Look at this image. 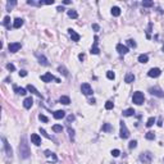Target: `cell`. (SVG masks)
<instances>
[{"label": "cell", "instance_id": "f6af8a7d", "mask_svg": "<svg viewBox=\"0 0 164 164\" xmlns=\"http://www.w3.org/2000/svg\"><path fill=\"white\" fill-rule=\"evenodd\" d=\"M19 76H20V77H26V76H27V71L20 69V71H19Z\"/></svg>", "mask_w": 164, "mask_h": 164}, {"label": "cell", "instance_id": "e575fe53", "mask_svg": "<svg viewBox=\"0 0 164 164\" xmlns=\"http://www.w3.org/2000/svg\"><path fill=\"white\" fill-rule=\"evenodd\" d=\"M136 146H137V141H136V140H132V141L128 144V148H130V149H135Z\"/></svg>", "mask_w": 164, "mask_h": 164}, {"label": "cell", "instance_id": "8d00e7d4", "mask_svg": "<svg viewBox=\"0 0 164 164\" xmlns=\"http://www.w3.org/2000/svg\"><path fill=\"white\" fill-rule=\"evenodd\" d=\"M7 69H8L9 72H14V71H15V67H14V64L8 63V64H7Z\"/></svg>", "mask_w": 164, "mask_h": 164}, {"label": "cell", "instance_id": "1f68e13d", "mask_svg": "<svg viewBox=\"0 0 164 164\" xmlns=\"http://www.w3.org/2000/svg\"><path fill=\"white\" fill-rule=\"evenodd\" d=\"M113 108H114V102H112V101H107L105 102V109L107 110H110Z\"/></svg>", "mask_w": 164, "mask_h": 164}, {"label": "cell", "instance_id": "7402d4cb", "mask_svg": "<svg viewBox=\"0 0 164 164\" xmlns=\"http://www.w3.org/2000/svg\"><path fill=\"white\" fill-rule=\"evenodd\" d=\"M125 81L127 82V84H132V82L135 81V74H132V73H127L126 77H125Z\"/></svg>", "mask_w": 164, "mask_h": 164}, {"label": "cell", "instance_id": "7bdbcfd3", "mask_svg": "<svg viewBox=\"0 0 164 164\" xmlns=\"http://www.w3.org/2000/svg\"><path fill=\"white\" fill-rule=\"evenodd\" d=\"M38 119H40V120H43V122H48V120H49L48 117L44 115V114H40V115H38Z\"/></svg>", "mask_w": 164, "mask_h": 164}, {"label": "cell", "instance_id": "5bb4252c", "mask_svg": "<svg viewBox=\"0 0 164 164\" xmlns=\"http://www.w3.org/2000/svg\"><path fill=\"white\" fill-rule=\"evenodd\" d=\"M27 91H30L31 94H33V95H36V96H38L40 99H43V95H41V94H40V92L37 91V89H36V87H35L33 85H31V84H30V85L27 86Z\"/></svg>", "mask_w": 164, "mask_h": 164}, {"label": "cell", "instance_id": "44dd1931", "mask_svg": "<svg viewBox=\"0 0 164 164\" xmlns=\"http://www.w3.org/2000/svg\"><path fill=\"white\" fill-rule=\"evenodd\" d=\"M138 62H140V63H142V64H145V63H148V62H149V56L146 54H141L138 56Z\"/></svg>", "mask_w": 164, "mask_h": 164}, {"label": "cell", "instance_id": "4316f807", "mask_svg": "<svg viewBox=\"0 0 164 164\" xmlns=\"http://www.w3.org/2000/svg\"><path fill=\"white\" fill-rule=\"evenodd\" d=\"M67 13H68V17H71V18H73V19H76V18L78 17V13H77L76 10H73V9H69Z\"/></svg>", "mask_w": 164, "mask_h": 164}, {"label": "cell", "instance_id": "db71d44e", "mask_svg": "<svg viewBox=\"0 0 164 164\" xmlns=\"http://www.w3.org/2000/svg\"><path fill=\"white\" fill-rule=\"evenodd\" d=\"M89 102H90V104H92V105H94L95 102H96V100H95V99L92 97V99H90V100H89Z\"/></svg>", "mask_w": 164, "mask_h": 164}, {"label": "cell", "instance_id": "f35d334b", "mask_svg": "<svg viewBox=\"0 0 164 164\" xmlns=\"http://www.w3.org/2000/svg\"><path fill=\"white\" fill-rule=\"evenodd\" d=\"M68 133H69V137H71V140L73 141V140H74V130L69 127V128H68Z\"/></svg>", "mask_w": 164, "mask_h": 164}, {"label": "cell", "instance_id": "4dcf8cb0", "mask_svg": "<svg viewBox=\"0 0 164 164\" xmlns=\"http://www.w3.org/2000/svg\"><path fill=\"white\" fill-rule=\"evenodd\" d=\"M127 45H128V46H131V48H136V46H137L136 41H135V40H132V38L127 40Z\"/></svg>", "mask_w": 164, "mask_h": 164}, {"label": "cell", "instance_id": "836d02e7", "mask_svg": "<svg viewBox=\"0 0 164 164\" xmlns=\"http://www.w3.org/2000/svg\"><path fill=\"white\" fill-rule=\"evenodd\" d=\"M145 137H146V140H154L155 138V133L154 132H148L145 135Z\"/></svg>", "mask_w": 164, "mask_h": 164}, {"label": "cell", "instance_id": "52a82bcc", "mask_svg": "<svg viewBox=\"0 0 164 164\" xmlns=\"http://www.w3.org/2000/svg\"><path fill=\"white\" fill-rule=\"evenodd\" d=\"M149 92L154 96H158V97H164V91L158 89V87H150L149 89Z\"/></svg>", "mask_w": 164, "mask_h": 164}, {"label": "cell", "instance_id": "f907efd6", "mask_svg": "<svg viewBox=\"0 0 164 164\" xmlns=\"http://www.w3.org/2000/svg\"><path fill=\"white\" fill-rule=\"evenodd\" d=\"M51 160H53V161H56V160H58V158H56V155H55L54 153L51 154Z\"/></svg>", "mask_w": 164, "mask_h": 164}, {"label": "cell", "instance_id": "ab89813d", "mask_svg": "<svg viewBox=\"0 0 164 164\" xmlns=\"http://www.w3.org/2000/svg\"><path fill=\"white\" fill-rule=\"evenodd\" d=\"M153 5H154L153 2H142V7H145V8H150Z\"/></svg>", "mask_w": 164, "mask_h": 164}, {"label": "cell", "instance_id": "603a6c76", "mask_svg": "<svg viewBox=\"0 0 164 164\" xmlns=\"http://www.w3.org/2000/svg\"><path fill=\"white\" fill-rule=\"evenodd\" d=\"M136 112H135V109L133 108H128V109H126V110H123V115L125 117H131V115H133Z\"/></svg>", "mask_w": 164, "mask_h": 164}, {"label": "cell", "instance_id": "bcb514c9", "mask_svg": "<svg viewBox=\"0 0 164 164\" xmlns=\"http://www.w3.org/2000/svg\"><path fill=\"white\" fill-rule=\"evenodd\" d=\"M151 26H153V25H151V23H149V27H148V31H146V32H148V35H146V36H148V38H150V32H151Z\"/></svg>", "mask_w": 164, "mask_h": 164}, {"label": "cell", "instance_id": "f5cc1de1", "mask_svg": "<svg viewBox=\"0 0 164 164\" xmlns=\"http://www.w3.org/2000/svg\"><path fill=\"white\" fill-rule=\"evenodd\" d=\"M56 10H58V12H63V10H66V9H64V7H58Z\"/></svg>", "mask_w": 164, "mask_h": 164}, {"label": "cell", "instance_id": "ba28073f", "mask_svg": "<svg viewBox=\"0 0 164 164\" xmlns=\"http://www.w3.org/2000/svg\"><path fill=\"white\" fill-rule=\"evenodd\" d=\"M81 91L84 95H92V89L90 84H82L81 85Z\"/></svg>", "mask_w": 164, "mask_h": 164}, {"label": "cell", "instance_id": "2e32d148", "mask_svg": "<svg viewBox=\"0 0 164 164\" xmlns=\"http://www.w3.org/2000/svg\"><path fill=\"white\" fill-rule=\"evenodd\" d=\"M95 41H94V45H92V48H91V54H94V55H97L99 53H100V50H99V48H97V36H95V38H94Z\"/></svg>", "mask_w": 164, "mask_h": 164}, {"label": "cell", "instance_id": "11a10c76", "mask_svg": "<svg viewBox=\"0 0 164 164\" xmlns=\"http://www.w3.org/2000/svg\"><path fill=\"white\" fill-rule=\"evenodd\" d=\"M78 58H79V60H84V59H85V55H84V54H79Z\"/></svg>", "mask_w": 164, "mask_h": 164}, {"label": "cell", "instance_id": "ac0fdd59", "mask_svg": "<svg viewBox=\"0 0 164 164\" xmlns=\"http://www.w3.org/2000/svg\"><path fill=\"white\" fill-rule=\"evenodd\" d=\"M32 105H33V100H32V97H26L25 101H23V107H25L26 109H30Z\"/></svg>", "mask_w": 164, "mask_h": 164}, {"label": "cell", "instance_id": "277c9868", "mask_svg": "<svg viewBox=\"0 0 164 164\" xmlns=\"http://www.w3.org/2000/svg\"><path fill=\"white\" fill-rule=\"evenodd\" d=\"M140 160L142 161V163H145V164H149L151 160H153V154L151 153H142L141 155H140Z\"/></svg>", "mask_w": 164, "mask_h": 164}, {"label": "cell", "instance_id": "d4e9b609", "mask_svg": "<svg viewBox=\"0 0 164 164\" xmlns=\"http://www.w3.org/2000/svg\"><path fill=\"white\" fill-rule=\"evenodd\" d=\"M3 25L7 27V30H10V17L9 15H7V17H4V20H3Z\"/></svg>", "mask_w": 164, "mask_h": 164}, {"label": "cell", "instance_id": "8fae6325", "mask_svg": "<svg viewBox=\"0 0 164 164\" xmlns=\"http://www.w3.org/2000/svg\"><path fill=\"white\" fill-rule=\"evenodd\" d=\"M35 55H36V58L38 59V63H40V64H43V66H49V62H48V59H46L45 55L38 54V53H36Z\"/></svg>", "mask_w": 164, "mask_h": 164}, {"label": "cell", "instance_id": "4fadbf2b", "mask_svg": "<svg viewBox=\"0 0 164 164\" xmlns=\"http://www.w3.org/2000/svg\"><path fill=\"white\" fill-rule=\"evenodd\" d=\"M117 51L120 54V55H126L128 53V48L126 45H123V44H118L117 45Z\"/></svg>", "mask_w": 164, "mask_h": 164}, {"label": "cell", "instance_id": "7c38bea8", "mask_svg": "<svg viewBox=\"0 0 164 164\" xmlns=\"http://www.w3.org/2000/svg\"><path fill=\"white\" fill-rule=\"evenodd\" d=\"M68 33H69V36H71V38H72V41H74V43H77V41H79V38H81V36L74 31V30H72V28H68Z\"/></svg>", "mask_w": 164, "mask_h": 164}, {"label": "cell", "instance_id": "cb8c5ba5", "mask_svg": "<svg viewBox=\"0 0 164 164\" xmlns=\"http://www.w3.org/2000/svg\"><path fill=\"white\" fill-rule=\"evenodd\" d=\"M59 102H62V104H64V105H68L69 102H71V99H69L68 96H60Z\"/></svg>", "mask_w": 164, "mask_h": 164}, {"label": "cell", "instance_id": "7a4b0ae2", "mask_svg": "<svg viewBox=\"0 0 164 164\" xmlns=\"http://www.w3.org/2000/svg\"><path fill=\"white\" fill-rule=\"evenodd\" d=\"M132 101L136 105H142L144 101H145V96H144V94L141 91H136L133 94V96H132Z\"/></svg>", "mask_w": 164, "mask_h": 164}, {"label": "cell", "instance_id": "680465c9", "mask_svg": "<svg viewBox=\"0 0 164 164\" xmlns=\"http://www.w3.org/2000/svg\"><path fill=\"white\" fill-rule=\"evenodd\" d=\"M161 50H163V51H164V45H163V48H161Z\"/></svg>", "mask_w": 164, "mask_h": 164}, {"label": "cell", "instance_id": "ffe728a7", "mask_svg": "<svg viewBox=\"0 0 164 164\" xmlns=\"http://www.w3.org/2000/svg\"><path fill=\"white\" fill-rule=\"evenodd\" d=\"M13 89H14V91L18 94V95H26L27 94V91H26V89H22V87H18V86H13Z\"/></svg>", "mask_w": 164, "mask_h": 164}, {"label": "cell", "instance_id": "d590c367", "mask_svg": "<svg viewBox=\"0 0 164 164\" xmlns=\"http://www.w3.org/2000/svg\"><path fill=\"white\" fill-rule=\"evenodd\" d=\"M27 4L28 5H43V4H45V3H43V2H38V3H35V2H32V0H28V2H27Z\"/></svg>", "mask_w": 164, "mask_h": 164}, {"label": "cell", "instance_id": "b9f144b4", "mask_svg": "<svg viewBox=\"0 0 164 164\" xmlns=\"http://www.w3.org/2000/svg\"><path fill=\"white\" fill-rule=\"evenodd\" d=\"M119 154H120V151H119L118 149H114V150H112V155H113L114 158H117V156H119Z\"/></svg>", "mask_w": 164, "mask_h": 164}, {"label": "cell", "instance_id": "3957f363", "mask_svg": "<svg viewBox=\"0 0 164 164\" xmlns=\"http://www.w3.org/2000/svg\"><path fill=\"white\" fill-rule=\"evenodd\" d=\"M3 145H4V150H5L7 156H8V158H12V156H13V150H12L10 144L7 141V138H3Z\"/></svg>", "mask_w": 164, "mask_h": 164}, {"label": "cell", "instance_id": "9a60e30c", "mask_svg": "<svg viewBox=\"0 0 164 164\" xmlns=\"http://www.w3.org/2000/svg\"><path fill=\"white\" fill-rule=\"evenodd\" d=\"M31 141H32V144H35L36 146H40V145H41V137H40L37 133H32V135H31Z\"/></svg>", "mask_w": 164, "mask_h": 164}, {"label": "cell", "instance_id": "ee69618b", "mask_svg": "<svg viewBox=\"0 0 164 164\" xmlns=\"http://www.w3.org/2000/svg\"><path fill=\"white\" fill-rule=\"evenodd\" d=\"M14 5H17V2H8V3H7V8H8V9L12 8V7H14Z\"/></svg>", "mask_w": 164, "mask_h": 164}, {"label": "cell", "instance_id": "f1b7e54d", "mask_svg": "<svg viewBox=\"0 0 164 164\" xmlns=\"http://www.w3.org/2000/svg\"><path fill=\"white\" fill-rule=\"evenodd\" d=\"M113 128H112V126L109 125V123H104V125H102V131L104 132H110Z\"/></svg>", "mask_w": 164, "mask_h": 164}, {"label": "cell", "instance_id": "f546056e", "mask_svg": "<svg viewBox=\"0 0 164 164\" xmlns=\"http://www.w3.org/2000/svg\"><path fill=\"white\" fill-rule=\"evenodd\" d=\"M53 131L54 132H62V131H63V127H62L60 125H54L53 126Z\"/></svg>", "mask_w": 164, "mask_h": 164}, {"label": "cell", "instance_id": "8992f818", "mask_svg": "<svg viewBox=\"0 0 164 164\" xmlns=\"http://www.w3.org/2000/svg\"><path fill=\"white\" fill-rule=\"evenodd\" d=\"M53 79H55L56 82H60V81H59L58 78H55V77H54V76H53L51 73H49V72L41 76V81H43V82H46V84H49V82H51Z\"/></svg>", "mask_w": 164, "mask_h": 164}, {"label": "cell", "instance_id": "5b68a950", "mask_svg": "<svg viewBox=\"0 0 164 164\" xmlns=\"http://www.w3.org/2000/svg\"><path fill=\"white\" fill-rule=\"evenodd\" d=\"M120 138H128V136H130V132H128V130H127V127H126V123L125 122H120Z\"/></svg>", "mask_w": 164, "mask_h": 164}, {"label": "cell", "instance_id": "816d5d0a", "mask_svg": "<svg viewBox=\"0 0 164 164\" xmlns=\"http://www.w3.org/2000/svg\"><path fill=\"white\" fill-rule=\"evenodd\" d=\"M45 4L46 5H51V4H54V0H48V2H45Z\"/></svg>", "mask_w": 164, "mask_h": 164}, {"label": "cell", "instance_id": "d6986e66", "mask_svg": "<svg viewBox=\"0 0 164 164\" xmlns=\"http://www.w3.org/2000/svg\"><path fill=\"white\" fill-rule=\"evenodd\" d=\"M53 115H54L55 119H62V118L66 117V112L64 110H56V112H54Z\"/></svg>", "mask_w": 164, "mask_h": 164}, {"label": "cell", "instance_id": "6da1fadb", "mask_svg": "<svg viewBox=\"0 0 164 164\" xmlns=\"http://www.w3.org/2000/svg\"><path fill=\"white\" fill-rule=\"evenodd\" d=\"M31 155V150L28 148V144L26 141V137H22L20 140V144H19V158L22 159H28Z\"/></svg>", "mask_w": 164, "mask_h": 164}, {"label": "cell", "instance_id": "7dc6e473", "mask_svg": "<svg viewBox=\"0 0 164 164\" xmlns=\"http://www.w3.org/2000/svg\"><path fill=\"white\" fill-rule=\"evenodd\" d=\"M67 120H68V122H73V120H74V115H73V114H71V115H68V118H67Z\"/></svg>", "mask_w": 164, "mask_h": 164}, {"label": "cell", "instance_id": "484cf974", "mask_svg": "<svg viewBox=\"0 0 164 164\" xmlns=\"http://www.w3.org/2000/svg\"><path fill=\"white\" fill-rule=\"evenodd\" d=\"M112 15L113 17H119L120 15V9L118 7H113L112 8Z\"/></svg>", "mask_w": 164, "mask_h": 164}, {"label": "cell", "instance_id": "30bf717a", "mask_svg": "<svg viewBox=\"0 0 164 164\" xmlns=\"http://www.w3.org/2000/svg\"><path fill=\"white\" fill-rule=\"evenodd\" d=\"M160 74H161V71H160L159 68H151V69L148 72V76L151 77V78H156V77H159Z\"/></svg>", "mask_w": 164, "mask_h": 164}, {"label": "cell", "instance_id": "681fc988", "mask_svg": "<svg viewBox=\"0 0 164 164\" xmlns=\"http://www.w3.org/2000/svg\"><path fill=\"white\" fill-rule=\"evenodd\" d=\"M51 154H53V153H51L50 150H45V156H51Z\"/></svg>", "mask_w": 164, "mask_h": 164}, {"label": "cell", "instance_id": "c3c4849f", "mask_svg": "<svg viewBox=\"0 0 164 164\" xmlns=\"http://www.w3.org/2000/svg\"><path fill=\"white\" fill-rule=\"evenodd\" d=\"M92 28H94L95 31H99V30H100V27H99V25H96V23H94V25H92Z\"/></svg>", "mask_w": 164, "mask_h": 164}, {"label": "cell", "instance_id": "9c48e42d", "mask_svg": "<svg viewBox=\"0 0 164 164\" xmlns=\"http://www.w3.org/2000/svg\"><path fill=\"white\" fill-rule=\"evenodd\" d=\"M20 48H22V44H20V43H10L8 45V49H9L10 53H17Z\"/></svg>", "mask_w": 164, "mask_h": 164}, {"label": "cell", "instance_id": "60d3db41", "mask_svg": "<svg viewBox=\"0 0 164 164\" xmlns=\"http://www.w3.org/2000/svg\"><path fill=\"white\" fill-rule=\"evenodd\" d=\"M40 132H41V135H43L44 137H46V138H51V137H50V136L46 133V131H45L44 128H40Z\"/></svg>", "mask_w": 164, "mask_h": 164}, {"label": "cell", "instance_id": "9f6ffc18", "mask_svg": "<svg viewBox=\"0 0 164 164\" xmlns=\"http://www.w3.org/2000/svg\"><path fill=\"white\" fill-rule=\"evenodd\" d=\"M161 125H163V123H161V118H160V119L158 120V126H160V127H161Z\"/></svg>", "mask_w": 164, "mask_h": 164}, {"label": "cell", "instance_id": "74e56055", "mask_svg": "<svg viewBox=\"0 0 164 164\" xmlns=\"http://www.w3.org/2000/svg\"><path fill=\"white\" fill-rule=\"evenodd\" d=\"M107 77H108L109 79H114V78H115V74H114V72L108 71V72H107Z\"/></svg>", "mask_w": 164, "mask_h": 164}, {"label": "cell", "instance_id": "e0dca14e", "mask_svg": "<svg viewBox=\"0 0 164 164\" xmlns=\"http://www.w3.org/2000/svg\"><path fill=\"white\" fill-rule=\"evenodd\" d=\"M23 23H25V20L22 18H15L14 19V23H13V27L14 28H20V27L23 26Z\"/></svg>", "mask_w": 164, "mask_h": 164}, {"label": "cell", "instance_id": "6f0895ef", "mask_svg": "<svg viewBox=\"0 0 164 164\" xmlns=\"http://www.w3.org/2000/svg\"><path fill=\"white\" fill-rule=\"evenodd\" d=\"M63 4H71V2H69V0H64Z\"/></svg>", "mask_w": 164, "mask_h": 164}, {"label": "cell", "instance_id": "d6a6232c", "mask_svg": "<svg viewBox=\"0 0 164 164\" xmlns=\"http://www.w3.org/2000/svg\"><path fill=\"white\" fill-rule=\"evenodd\" d=\"M154 123H155V118H154V117H150V118L148 119V122H146V126H148V127H151Z\"/></svg>", "mask_w": 164, "mask_h": 164}, {"label": "cell", "instance_id": "83f0119b", "mask_svg": "<svg viewBox=\"0 0 164 164\" xmlns=\"http://www.w3.org/2000/svg\"><path fill=\"white\" fill-rule=\"evenodd\" d=\"M58 71H59V73H62V74H63V76H68L69 73H68V71H67V68L66 67H63V66H60L59 68H58Z\"/></svg>", "mask_w": 164, "mask_h": 164}]
</instances>
